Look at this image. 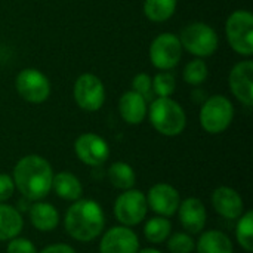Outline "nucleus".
<instances>
[{"instance_id": "nucleus-1", "label": "nucleus", "mask_w": 253, "mask_h": 253, "mask_svg": "<svg viewBox=\"0 0 253 253\" xmlns=\"http://www.w3.org/2000/svg\"><path fill=\"white\" fill-rule=\"evenodd\" d=\"M12 179L15 190L31 202L43 200L52 191L53 169L42 156L28 154L19 159L13 168Z\"/></svg>"}, {"instance_id": "nucleus-2", "label": "nucleus", "mask_w": 253, "mask_h": 253, "mask_svg": "<svg viewBox=\"0 0 253 253\" xmlns=\"http://www.w3.org/2000/svg\"><path fill=\"white\" fill-rule=\"evenodd\" d=\"M64 227L73 240L80 243L93 242L105 228L104 209L92 199H79L67 209Z\"/></svg>"}, {"instance_id": "nucleus-3", "label": "nucleus", "mask_w": 253, "mask_h": 253, "mask_svg": "<svg viewBox=\"0 0 253 253\" xmlns=\"http://www.w3.org/2000/svg\"><path fill=\"white\" fill-rule=\"evenodd\" d=\"M147 114L151 126L165 136H178L187 126L184 108L172 98H156L148 107Z\"/></svg>"}, {"instance_id": "nucleus-4", "label": "nucleus", "mask_w": 253, "mask_h": 253, "mask_svg": "<svg viewBox=\"0 0 253 253\" xmlns=\"http://www.w3.org/2000/svg\"><path fill=\"white\" fill-rule=\"evenodd\" d=\"M234 119V105L224 95L206 98L200 110V125L203 130L212 135L225 132Z\"/></svg>"}, {"instance_id": "nucleus-5", "label": "nucleus", "mask_w": 253, "mask_h": 253, "mask_svg": "<svg viewBox=\"0 0 253 253\" xmlns=\"http://www.w3.org/2000/svg\"><path fill=\"white\" fill-rule=\"evenodd\" d=\"M179 40L182 47L197 58H206L213 55L219 43L216 31L205 22L188 24L181 31Z\"/></svg>"}, {"instance_id": "nucleus-6", "label": "nucleus", "mask_w": 253, "mask_h": 253, "mask_svg": "<svg viewBox=\"0 0 253 253\" xmlns=\"http://www.w3.org/2000/svg\"><path fill=\"white\" fill-rule=\"evenodd\" d=\"M225 34L230 46L243 56L253 53V15L249 10H234L225 22Z\"/></svg>"}, {"instance_id": "nucleus-7", "label": "nucleus", "mask_w": 253, "mask_h": 253, "mask_svg": "<svg viewBox=\"0 0 253 253\" xmlns=\"http://www.w3.org/2000/svg\"><path fill=\"white\" fill-rule=\"evenodd\" d=\"M148 212L147 197L141 190L130 188L122 191V194L114 202V216L125 227H135L139 225Z\"/></svg>"}, {"instance_id": "nucleus-8", "label": "nucleus", "mask_w": 253, "mask_h": 253, "mask_svg": "<svg viewBox=\"0 0 253 253\" xmlns=\"http://www.w3.org/2000/svg\"><path fill=\"white\" fill-rule=\"evenodd\" d=\"M181 58H182V44L176 34L163 33L151 42L150 59L157 70L169 71L179 64Z\"/></svg>"}, {"instance_id": "nucleus-9", "label": "nucleus", "mask_w": 253, "mask_h": 253, "mask_svg": "<svg viewBox=\"0 0 253 253\" xmlns=\"http://www.w3.org/2000/svg\"><path fill=\"white\" fill-rule=\"evenodd\" d=\"M16 92L30 104H42L50 95L49 79L37 68H24L15 79Z\"/></svg>"}, {"instance_id": "nucleus-10", "label": "nucleus", "mask_w": 253, "mask_h": 253, "mask_svg": "<svg viewBox=\"0 0 253 253\" xmlns=\"http://www.w3.org/2000/svg\"><path fill=\"white\" fill-rule=\"evenodd\" d=\"M73 95H74L76 104L82 110L89 111V113L98 111L105 102L104 83L101 82L99 77H96L95 74H90V73L82 74L76 80Z\"/></svg>"}, {"instance_id": "nucleus-11", "label": "nucleus", "mask_w": 253, "mask_h": 253, "mask_svg": "<svg viewBox=\"0 0 253 253\" xmlns=\"http://www.w3.org/2000/svg\"><path fill=\"white\" fill-rule=\"evenodd\" d=\"M74 153L83 165L90 168H98L108 160L110 145L102 136L87 132V133H82L76 139Z\"/></svg>"}, {"instance_id": "nucleus-12", "label": "nucleus", "mask_w": 253, "mask_h": 253, "mask_svg": "<svg viewBox=\"0 0 253 253\" xmlns=\"http://www.w3.org/2000/svg\"><path fill=\"white\" fill-rule=\"evenodd\" d=\"M138 234L125 225H116L102 233L99 242V253H138Z\"/></svg>"}, {"instance_id": "nucleus-13", "label": "nucleus", "mask_w": 253, "mask_h": 253, "mask_svg": "<svg viewBox=\"0 0 253 253\" xmlns=\"http://www.w3.org/2000/svg\"><path fill=\"white\" fill-rule=\"evenodd\" d=\"M147 197V205L148 208L159 216L170 218L176 213L179 203H181V196L179 191L172 187L170 184L166 182H159L154 184L150 190Z\"/></svg>"}, {"instance_id": "nucleus-14", "label": "nucleus", "mask_w": 253, "mask_h": 253, "mask_svg": "<svg viewBox=\"0 0 253 253\" xmlns=\"http://www.w3.org/2000/svg\"><path fill=\"white\" fill-rule=\"evenodd\" d=\"M228 84L233 95L246 107L253 104V62L251 59L237 62L230 71Z\"/></svg>"}, {"instance_id": "nucleus-15", "label": "nucleus", "mask_w": 253, "mask_h": 253, "mask_svg": "<svg viewBox=\"0 0 253 253\" xmlns=\"http://www.w3.org/2000/svg\"><path fill=\"white\" fill-rule=\"evenodd\" d=\"M179 224L190 234H200L208 222V212L203 202L197 197H188L181 200L176 211Z\"/></svg>"}, {"instance_id": "nucleus-16", "label": "nucleus", "mask_w": 253, "mask_h": 253, "mask_svg": "<svg viewBox=\"0 0 253 253\" xmlns=\"http://www.w3.org/2000/svg\"><path fill=\"white\" fill-rule=\"evenodd\" d=\"M212 206L219 216L228 221L239 219L245 212V202L242 196L227 185L218 187L212 193Z\"/></svg>"}, {"instance_id": "nucleus-17", "label": "nucleus", "mask_w": 253, "mask_h": 253, "mask_svg": "<svg viewBox=\"0 0 253 253\" xmlns=\"http://www.w3.org/2000/svg\"><path fill=\"white\" fill-rule=\"evenodd\" d=\"M119 111L126 123L139 125L147 117V99L135 90H127L119 99Z\"/></svg>"}, {"instance_id": "nucleus-18", "label": "nucleus", "mask_w": 253, "mask_h": 253, "mask_svg": "<svg viewBox=\"0 0 253 253\" xmlns=\"http://www.w3.org/2000/svg\"><path fill=\"white\" fill-rule=\"evenodd\" d=\"M28 218L31 225L42 233H50L59 225V212L58 209L47 202L39 200L34 202L28 211Z\"/></svg>"}, {"instance_id": "nucleus-19", "label": "nucleus", "mask_w": 253, "mask_h": 253, "mask_svg": "<svg viewBox=\"0 0 253 253\" xmlns=\"http://www.w3.org/2000/svg\"><path fill=\"white\" fill-rule=\"evenodd\" d=\"M52 190L55 191V194L65 200V202H76L79 199H82L83 196V185L80 182V179L71 173V172H59V173H53V179H52Z\"/></svg>"}, {"instance_id": "nucleus-20", "label": "nucleus", "mask_w": 253, "mask_h": 253, "mask_svg": "<svg viewBox=\"0 0 253 253\" xmlns=\"http://www.w3.org/2000/svg\"><path fill=\"white\" fill-rule=\"evenodd\" d=\"M196 251L197 253H234V245L224 231L208 230L196 242Z\"/></svg>"}, {"instance_id": "nucleus-21", "label": "nucleus", "mask_w": 253, "mask_h": 253, "mask_svg": "<svg viewBox=\"0 0 253 253\" xmlns=\"http://www.w3.org/2000/svg\"><path fill=\"white\" fill-rule=\"evenodd\" d=\"M22 228L24 218L21 212L7 203H0V242H9L18 237Z\"/></svg>"}, {"instance_id": "nucleus-22", "label": "nucleus", "mask_w": 253, "mask_h": 253, "mask_svg": "<svg viewBox=\"0 0 253 253\" xmlns=\"http://www.w3.org/2000/svg\"><path fill=\"white\" fill-rule=\"evenodd\" d=\"M107 176L110 184L122 191L130 190L135 187L136 182V173L133 168L126 162H114L107 170Z\"/></svg>"}, {"instance_id": "nucleus-23", "label": "nucleus", "mask_w": 253, "mask_h": 253, "mask_svg": "<svg viewBox=\"0 0 253 253\" xmlns=\"http://www.w3.org/2000/svg\"><path fill=\"white\" fill-rule=\"evenodd\" d=\"M170 234H172V222L169 218L157 215L148 219L144 225V237L153 245L165 243Z\"/></svg>"}, {"instance_id": "nucleus-24", "label": "nucleus", "mask_w": 253, "mask_h": 253, "mask_svg": "<svg viewBox=\"0 0 253 253\" xmlns=\"http://www.w3.org/2000/svg\"><path fill=\"white\" fill-rule=\"evenodd\" d=\"M176 4L178 0H145L144 13L153 22H165L173 16Z\"/></svg>"}, {"instance_id": "nucleus-25", "label": "nucleus", "mask_w": 253, "mask_h": 253, "mask_svg": "<svg viewBox=\"0 0 253 253\" xmlns=\"http://www.w3.org/2000/svg\"><path fill=\"white\" fill-rule=\"evenodd\" d=\"M236 239L239 246L248 253L253 252V212L248 211L236 219Z\"/></svg>"}, {"instance_id": "nucleus-26", "label": "nucleus", "mask_w": 253, "mask_h": 253, "mask_svg": "<svg viewBox=\"0 0 253 253\" xmlns=\"http://www.w3.org/2000/svg\"><path fill=\"white\" fill-rule=\"evenodd\" d=\"M208 64L202 59H191L184 68V80L191 86H200L208 79Z\"/></svg>"}, {"instance_id": "nucleus-27", "label": "nucleus", "mask_w": 253, "mask_h": 253, "mask_svg": "<svg viewBox=\"0 0 253 253\" xmlns=\"http://www.w3.org/2000/svg\"><path fill=\"white\" fill-rule=\"evenodd\" d=\"M165 243L170 253H193L196 251V240L187 231H178L170 234Z\"/></svg>"}, {"instance_id": "nucleus-28", "label": "nucleus", "mask_w": 253, "mask_h": 253, "mask_svg": "<svg viewBox=\"0 0 253 253\" xmlns=\"http://www.w3.org/2000/svg\"><path fill=\"white\" fill-rule=\"evenodd\" d=\"M153 80V92L157 95V98H170V95L175 92L176 80L175 76L169 71H163L154 76Z\"/></svg>"}, {"instance_id": "nucleus-29", "label": "nucleus", "mask_w": 253, "mask_h": 253, "mask_svg": "<svg viewBox=\"0 0 253 253\" xmlns=\"http://www.w3.org/2000/svg\"><path fill=\"white\" fill-rule=\"evenodd\" d=\"M132 90L144 96L147 101H150L154 95L153 92V80L147 73H139L132 80Z\"/></svg>"}, {"instance_id": "nucleus-30", "label": "nucleus", "mask_w": 253, "mask_h": 253, "mask_svg": "<svg viewBox=\"0 0 253 253\" xmlns=\"http://www.w3.org/2000/svg\"><path fill=\"white\" fill-rule=\"evenodd\" d=\"M6 253H37V248L30 239L25 237H15L9 240Z\"/></svg>"}, {"instance_id": "nucleus-31", "label": "nucleus", "mask_w": 253, "mask_h": 253, "mask_svg": "<svg viewBox=\"0 0 253 253\" xmlns=\"http://www.w3.org/2000/svg\"><path fill=\"white\" fill-rule=\"evenodd\" d=\"M15 193V184L10 175L0 173V203H6Z\"/></svg>"}, {"instance_id": "nucleus-32", "label": "nucleus", "mask_w": 253, "mask_h": 253, "mask_svg": "<svg viewBox=\"0 0 253 253\" xmlns=\"http://www.w3.org/2000/svg\"><path fill=\"white\" fill-rule=\"evenodd\" d=\"M37 253H77L76 249L70 245L65 243H53L50 246H46L44 249H42L40 252Z\"/></svg>"}, {"instance_id": "nucleus-33", "label": "nucleus", "mask_w": 253, "mask_h": 253, "mask_svg": "<svg viewBox=\"0 0 253 253\" xmlns=\"http://www.w3.org/2000/svg\"><path fill=\"white\" fill-rule=\"evenodd\" d=\"M138 253H162L159 249H156V248H145V249H141V251H138Z\"/></svg>"}]
</instances>
